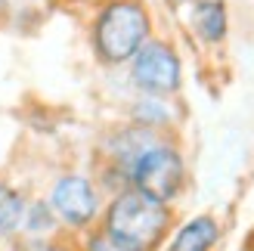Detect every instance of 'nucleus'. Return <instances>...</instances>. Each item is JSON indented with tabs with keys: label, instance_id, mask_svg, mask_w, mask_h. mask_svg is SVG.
Segmentation results:
<instances>
[{
	"label": "nucleus",
	"instance_id": "f257e3e1",
	"mask_svg": "<svg viewBox=\"0 0 254 251\" xmlns=\"http://www.w3.org/2000/svg\"><path fill=\"white\" fill-rule=\"evenodd\" d=\"M155 34L146 0H99L90 16V47L103 65H127Z\"/></svg>",
	"mask_w": 254,
	"mask_h": 251
},
{
	"label": "nucleus",
	"instance_id": "f03ea898",
	"mask_svg": "<svg viewBox=\"0 0 254 251\" xmlns=\"http://www.w3.org/2000/svg\"><path fill=\"white\" fill-rule=\"evenodd\" d=\"M103 230L143 251H155L171 230V205H161L155 198L136 192L133 186H124L106 208Z\"/></svg>",
	"mask_w": 254,
	"mask_h": 251
},
{
	"label": "nucleus",
	"instance_id": "7ed1b4c3",
	"mask_svg": "<svg viewBox=\"0 0 254 251\" xmlns=\"http://www.w3.org/2000/svg\"><path fill=\"white\" fill-rule=\"evenodd\" d=\"M127 186H133L136 192L155 198L161 205H171L186 186V161L180 155V149L158 136L133 165Z\"/></svg>",
	"mask_w": 254,
	"mask_h": 251
},
{
	"label": "nucleus",
	"instance_id": "20e7f679",
	"mask_svg": "<svg viewBox=\"0 0 254 251\" xmlns=\"http://www.w3.org/2000/svg\"><path fill=\"white\" fill-rule=\"evenodd\" d=\"M127 78L139 93L174 96L183 84V59L171 41L152 34L127 62Z\"/></svg>",
	"mask_w": 254,
	"mask_h": 251
},
{
	"label": "nucleus",
	"instance_id": "39448f33",
	"mask_svg": "<svg viewBox=\"0 0 254 251\" xmlns=\"http://www.w3.org/2000/svg\"><path fill=\"white\" fill-rule=\"evenodd\" d=\"M47 205L53 208L59 227L68 230H90L99 214V189L84 174H62L47 192Z\"/></svg>",
	"mask_w": 254,
	"mask_h": 251
},
{
	"label": "nucleus",
	"instance_id": "423d86ee",
	"mask_svg": "<svg viewBox=\"0 0 254 251\" xmlns=\"http://www.w3.org/2000/svg\"><path fill=\"white\" fill-rule=\"evenodd\" d=\"M186 22L205 47H220L230 34V6L226 0H192L186 6Z\"/></svg>",
	"mask_w": 254,
	"mask_h": 251
},
{
	"label": "nucleus",
	"instance_id": "0eeeda50",
	"mask_svg": "<svg viewBox=\"0 0 254 251\" xmlns=\"http://www.w3.org/2000/svg\"><path fill=\"white\" fill-rule=\"evenodd\" d=\"M217 239H220V223L211 214H198L174 233L168 251H214Z\"/></svg>",
	"mask_w": 254,
	"mask_h": 251
},
{
	"label": "nucleus",
	"instance_id": "6e6552de",
	"mask_svg": "<svg viewBox=\"0 0 254 251\" xmlns=\"http://www.w3.org/2000/svg\"><path fill=\"white\" fill-rule=\"evenodd\" d=\"M56 230H59V220H56V214H53V208L47 205V198L25 205L22 227H19L22 236H28L31 242H47V236H53Z\"/></svg>",
	"mask_w": 254,
	"mask_h": 251
},
{
	"label": "nucleus",
	"instance_id": "1a4fd4ad",
	"mask_svg": "<svg viewBox=\"0 0 254 251\" xmlns=\"http://www.w3.org/2000/svg\"><path fill=\"white\" fill-rule=\"evenodd\" d=\"M133 124L146 130H155L161 133L164 127L171 124V106H168V96H152V93H139V99L130 109Z\"/></svg>",
	"mask_w": 254,
	"mask_h": 251
},
{
	"label": "nucleus",
	"instance_id": "9d476101",
	"mask_svg": "<svg viewBox=\"0 0 254 251\" xmlns=\"http://www.w3.org/2000/svg\"><path fill=\"white\" fill-rule=\"evenodd\" d=\"M25 205L28 202H25V195L16 189V186L0 180V239H9V236L19 233Z\"/></svg>",
	"mask_w": 254,
	"mask_h": 251
},
{
	"label": "nucleus",
	"instance_id": "9b49d317",
	"mask_svg": "<svg viewBox=\"0 0 254 251\" xmlns=\"http://www.w3.org/2000/svg\"><path fill=\"white\" fill-rule=\"evenodd\" d=\"M81 251H143V248L124 242V239H118V236H112L109 230L99 227V230H90V233L84 236Z\"/></svg>",
	"mask_w": 254,
	"mask_h": 251
},
{
	"label": "nucleus",
	"instance_id": "f8f14e48",
	"mask_svg": "<svg viewBox=\"0 0 254 251\" xmlns=\"http://www.w3.org/2000/svg\"><path fill=\"white\" fill-rule=\"evenodd\" d=\"M28 251H74L68 245H62V242H34Z\"/></svg>",
	"mask_w": 254,
	"mask_h": 251
},
{
	"label": "nucleus",
	"instance_id": "ddd939ff",
	"mask_svg": "<svg viewBox=\"0 0 254 251\" xmlns=\"http://www.w3.org/2000/svg\"><path fill=\"white\" fill-rule=\"evenodd\" d=\"M9 12H12V0H0V22H3Z\"/></svg>",
	"mask_w": 254,
	"mask_h": 251
},
{
	"label": "nucleus",
	"instance_id": "4468645a",
	"mask_svg": "<svg viewBox=\"0 0 254 251\" xmlns=\"http://www.w3.org/2000/svg\"><path fill=\"white\" fill-rule=\"evenodd\" d=\"M62 3H68V6H96L99 0H62Z\"/></svg>",
	"mask_w": 254,
	"mask_h": 251
},
{
	"label": "nucleus",
	"instance_id": "2eb2a0df",
	"mask_svg": "<svg viewBox=\"0 0 254 251\" xmlns=\"http://www.w3.org/2000/svg\"><path fill=\"white\" fill-rule=\"evenodd\" d=\"M164 3H171V6H189L192 0H164Z\"/></svg>",
	"mask_w": 254,
	"mask_h": 251
},
{
	"label": "nucleus",
	"instance_id": "dca6fc26",
	"mask_svg": "<svg viewBox=\"0 0 254 251\" xmlns=\"http://www.w3.org/2000/svg\"><path fill=\"white\" fill-rule=\"evenodd\" d=\"M22 3H31V6H44V3H53V0H22Z\"/></svg>",
	"mask_w": 254,
	"mask_h": 251
}]
</instances>
